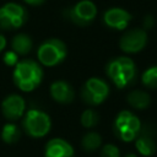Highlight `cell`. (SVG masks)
<instances>
[{
	"instance_id": "obj_1",
	"label": "cell",
	"mask_w": 157,
	"mask_h": 157,
	"mask_svg": "<svg viewBox=\"0 0 157 157\" xmlns=\"http://www.w3.org/2000/svg\"><path fill=\"white\" fill-rule=\"evenodd\" d=\"M12 77L13 83L21 91L31 92L40 85L43 78V69L37 61L32 59H23L16 64Z\"/></svg>"
},
{
	"instance_id": "obj_2",
	"label": "cell",
	"mask_w": 157,
	"mask_h": 157,
	"mask_svg": "<svg viewBox=\"0 0 157 157\" xmlns=\"http://www.w3.org/2000/svg\"><path fill=\"white\" fill-rule=\"evenodd\" d=\"M105 74L118 88H124L134 82L136 77V65L132 59L128 56H118L108 61Z\"/></svg>"
},
{
	"instance_id": "obj_3",
	"label": "cell",
	"mask_w": 157,
	"mask_h": 157,
	"mask_svg": "<svg viewBox=\"0 0 157 157\" xmlns=\"http://www.w3.org/2000/svg\"><path fill=\"white\" fill-rule=\"evenodd\" d=\"M113 131L119 140L130 142L135 140L141 132V121L130 110H121L115 117Z\"/></svg>"
},
{
	"instance_id": "obj_4",
	"label": "cell",
	"mask_w": 157,
	"mask_h": 157,
	"mask_svg": "<svg viewBox=\"0 0 157 157\" xmlns=\"http://www.w3.org/2000/svg\"><path fill=\"white\" fill-rule=\"evenodd\" d=\"M66 44L59 38L45 39L37 50L38 61L44 66H55L63 63L66 58Z\"/></svg>"
},
{
	"instance_id": "obj_5",
	"label": "cell",
	"mask_w": 157,
	"mask_h": 157,
	"mask_svg": "<svg viewBox=\"0 0 157 157\" xmlns=\"http://www.w3.org/2000/svg\"><path fill=\"white\" fill-rule=\"evenodd\" d=\"M23 115L25 117L22 120V126L26 134L29 135L31 137L39 139L45 136L50 131L52 120L45 112L32 108V109H28Z\"/></svg>"
},
{
	"instance_id": "obj_6",
	"label": "cell",
	"mask_w": 157,
	"mask_h": 157,
	"mask_svg": "<svg viewBox=\"0 0 157 157\" xmlns=\"http://www.w3.org/2000/svg\"><path fill=\"white\" fill-rule=\"evenodd\" d=\"M28 18L26 9L16 2H7L0 7V28L12 31L21 28Z\"/></svg>"
},
{
	"instance_id": "obj_7",
	"label": "cell",
	"mask_w": 157,
	"mask_h": 157,
	"mask_svg": "<svg viewBox=\"0 0 157 157\" xmlns=\"http://www.w3.org/2000/svg\"><path fill=\"white\" fill-rule=\"evenodd\" d=\"M109 96L108 83L99 77L88 78L81 88V98L88 105H99Z\"/></svg>"
},
{
	"instance_id": "obj_8",
	"label": "cell",
	"mask_w": 157,
	"mask_h": 157,
	"mask_svg": "<svg viewBox=\"0 0 157 157\" xmlns=\"http://www.w3.org/2000/svg\"><path fill=\"white\" fill-rule=\"evenodd\" d=\"M63 15L69 21L78 26H87L94 20L97 15V7L91 0H81L75 5L65 9Z\"/></svg>"
},
{
	"instance_id": "obj_9",
	"label": "cell",
	"mask_w": 157,
	"mask_h": 157,
	"mask_svg": "<svg viewBox=\"0 0 157 157\" xmlns=\"http://www.w3.org/2000/svg\"><path fill=\"white\" fill-rule=\"evenodd\" d=\"M146 44H147V33L142 28H134L126 31L119 40L120 49L128 54L139 53L145 48Z\"/></svg>"
},
{
	"instance_id": "obj_10",
	"label": "cell",
	"mask_w": 157,
	"mask_h": 157,
	"mask_svg": "<svg viewBox=\"0 0 157 157\" xmlns=\"http://www.w3.org/2000/svg\"><path fill=\"white\" fill-rule=\"evenodd\" d=\"M26 110V102L22 96L12 93L5 97V99L1 102V113L2 115L10 120H17L23 117Z\"/></svg>"
},
{
	"instance_id": "obj_11",
	"label": "cell",
	"mask_w": 157,
	"mask_h": 157,
	"mask_svg": "<svg viewBox=\"0 0 157 157\" xmlns=\"http://www.w3.org/2000/svg\"><path fill=\"white\" fill-rule=\"evenodd\" d=\"M131 21V13L121 7H110L103 13V22L107 27L123 31Z\"/></svg>"
},
{
	"instance_id": "obj_12",
	"label": "cell",
	"mask_w": 157,
	"mask_h": 157,
	"mask_svg": "<svg viewBox=\"0 0 157 157\" xmlns=\"http://www.w3.org/2000/svg\"><path fill=\"white\" fill-rule=\"evenodd\" d=\"M74 147L64 139L54 137L49 140L44 148V157H74Z\"/></svg>"
},
{
	"instance_id": "obj_13",
	"label": "cell",
	"mask_w": 157,
	"mask_h": 157,
	"mask_svg": "<svg viewBox=\"0 0 157 157\" xmlns=\"http://www.w3.org/2000/svg\"><path fill=\"white\" fill-rule=\"evenodd\" d=\"M49 92L54 101H56L58 103H63V104L71 103L75 98V91L72 86L69 82L63 81V80L54 81L50 85Z\"/></svg>"
},
{
	"instance_id": "obj_14",
	"label": "cell",
	"mask_w": 157,
	"mask_h": 157,
	"mask_svg": "<svg viewBox=\"0 0 157 157\" xmlns=\"http://www.w3.org/2000/svg\"><path fill=\"white\" fill-rule=\"evenodd\" d=\"M135 140V147L142 156L150 157L156 152V142L150 134L140 132Z\"/></svg>"
},
{
	"instance_id": "obj_15",
	"label": "cell",
	"mask_w": 157,
	"mask_h": 157,
	"mask_svg": "<svg viewBox=\"0 0 157 157\" xmlns=\"http://www.w3.org/2000/svg\"><path fill=\"white\" fill-rule=\"evenodd\" d=\"M33 40L27 33H17L11 39V49L18 55H26L32 50Z\"/></svg>"
},
{
	"instance_id": "obj_16",
	"label": "cell",
	"mask_w": 157,
	"mask_h": 157,
	"mask_svg": "<svg viewBox=\"0 0 157 157\" xmlns=\"http://www.w3.org/2000/svg\"><path fill=\"white\" fill-rule=\"evenodd\" d=\"M128 103L135 109H146L151 103V97L145 91L134 90L128 94Z\"/></svg>"
},
{
	"instance_id": "obj_17",
	"label": "cell",
	"mask_w": 157,
	"mask_h": 157,
	"mask_svg": "<svg viewBox=\"0 0 157 157\" xmlns=\"http://www.w3.org/2000/svg\"><path fill=\"white\" fill-rule=\"evenodd\" d=\"M102 145V137L96 131H88L82 136L81 146L86 152H92L99 148Z\"/></svg>"
},
{
	"instance_id": "obj_18",
	"label": "cell",
	"mask_w": 157,
	"mask_h": 157,
	"mask_svg": "<svg viewBox=\"0 0 157 157\" xmlns=\"http://www.w3.org/2000/svg\"><path fill=\"white\" fill-rule=\"evenodd\" d=\"M21 137L20 128L13 123H6L1 129V140L6 144H15Z\"/></svg>"
},
{
	"instance_id": "obj_19",
	"label": "cell",
	"mask_w": 157,
	"mask_h": 157,
	"mask_svg": "<svg viewBox=\"0 0 157 157\" xmlns=\"http://www.w3.org/2000/svg\"><path fill=\"white\" fill-rule=\"evenodd\" d=\"M141 82L147 88H157V65L150 66L142 72Z\"/></svg>"
},
{
	"instance_id": "obj_20",
	"label": "cell",
	"mask_w": 157,
	"mask_h": 157,
	"mask_svg": "<svg viewBox=\"0 0 157 157\" xmlns=\"http://www.w3.org/2000/svg\"><path fill=\"white\" fill-rule=\"evenodd\" d=\"M98 120H99V117H98L97 112L93 110V109H91V108L83 110L82 114H81V117H80L81 125L83 128H87V129L96 126L97 123H98Z\"/></svg>"
},
{
	"instance_id": "obj_21",
	"label": "cell",
	"mask_w": 157,
	"mask_h": 157,
	"mask_svg": "<svg viewBox=\"0 0 157 157\" xmlns=\"http://www.w3.org/2000/svg\"><path fill=\"white\" fill-rule=\"evenodd\" d=\"M101 157H120V151L115 145L105 144L101 148Z\"/></svg>"
},
{
	"instance_id": "obj_22",
	"label": "cell",
	"mask_w": 157,
	"mask_h": 157,
	"mask_svg": "<svg viewBox=\"0 0 157 157\" xmlns=\"http://www.w3.org/2000/svg\"><path fill=\"white\" fill-rule=\"evenodd\" d=\"M18 54L17 53H15L12 49L11 50H7V52H5V54H4V56H2V61L7 65V66H16V64L20 61L18 60Z\"/></svg>"
},
{
	"instance_id": "obj_23",
	"label": "cell",
	"mask_w": 157,
	"mask_h": 157,
	"mask_svg": "<svg viewBox=\"0 0 157 157\" xmlns=\"http://www.w3.org/2000/svg\"><path fill=\"white\" fill-rule=\"evenodd\" d=\"M153 23H155L153 17H152L151 15H147V16L145 17V20H144V29H145V31H146V29H150V28L153 26Z\"/></svg>"
},
{
	"instance_id": "obj_24",
	"label": "cell",
	"mask_w": 157,
	"mask_h": 157,
	"mask_svg": "<svg viewBox=\"0 0 157 157\" xmlns=\"http://www.w3.org/2000/svg\"><path fill=\"white\" fill-rule=\"evenodd\" d=\"M26 4L28 5H33V6H37V5H42L45 0H23Z\"/></svg>"
},
{
	"instance_id": "obj_25",
	"label": "cell",
	"mask_w": 157,
	"mask_h": 157,
	"mask_svg": "<svg viewBox=\"0 0 157 157\" xmlns=\"http://www.w3.org/2000/svg\"><path fill=\"white\" fill-rule=\"evenodd\" d=\"M5 47H6V38L0 33V53L5 49Z\"/></svg>"
},
{
	"instance_id": "obj_26",
	"label": "cell",
	"mask_w": 157,
	"mask_h": 157,
	"mask_svg": "<svg viewBox=\"0 0 157 157\" xmlns=\"http://www.w3.org/2000/svg\"><path fill=\"white\" fill-rule=\"evenodd\" d=\"M124 157H137V156H136L135 153H132V152H130V153H126V155H125Z\"/></svg>"
}]
</instances>
